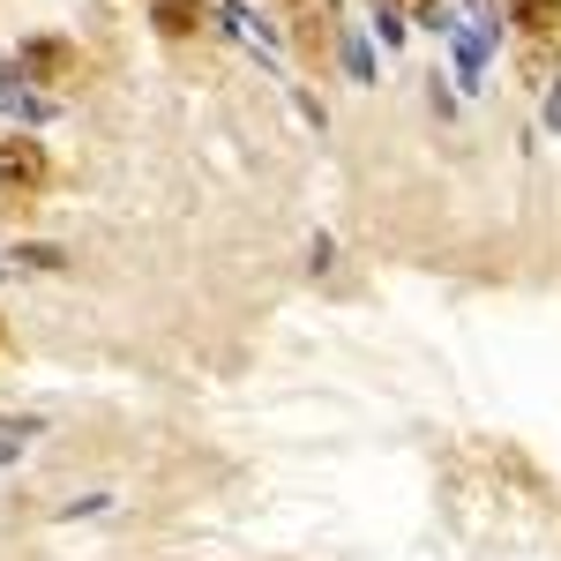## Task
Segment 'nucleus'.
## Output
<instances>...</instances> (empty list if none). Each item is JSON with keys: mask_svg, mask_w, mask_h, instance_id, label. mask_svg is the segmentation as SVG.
<instances>
[{"mask_svg": "<svg viewBox=\"0 0 561 561\" xmlns=\"http://www.w3.org/2000/svg\"><path fill=\"white\" fill-rule=\"evenodd\" d=\"M76 68H83V53L68 38H23L15 45V76L31 90H60V83H76Z\"/></svg>", "mask_w": 561, "mask_h": 561, "instance_id": "1", "label": "nucleus"}, {"mask_svg": "<svg viewBox=\"0 0 561 561\" xmlns=\"http://www.w3.org/2000/svg\"><path fill=\"white\" fill-rule=\"evenodd\" d=\"M53 180V158H45L38 135H0V187L8 195H38Z\"/></svg>", "mask_w": 561, "mask_h": 561, "instance_id": "2", "label": "nucleus"}, {"mask_svg": "<svg viewBox=\"0 0 561 561\" xmlns=\"http://www.w3.org/2000/svg\"><path fill=\"white\" fill-rule=\"evenodd\" d=\"M203 23H210V8H203V0H150V31H158V38H195V31H203Z\"/></svg>", "mask_w": 561, "mask_h": 561, "instance_id": "3", "label": "nucleus"}, {"mask_svg": "<svg viewBox=\"0 0 561 561\" xmlns=\"http://www.w3.org/2000/svg\"><path fill=\"white\" fill-rule=\"evenodd\" d=\"M510 23L531 45H547V38H561V0H510Z\"/></svg>", "mask_w": 561, "mask_h": 561, "instance_id": "4", "label": "nucleus"}, {"mask_svg": "<svg viewBox=\"0 0 561 561\" xmlns=\"http://www.w3.org/2000/svg\"><path fill=\"white\" fill-rule=\"evenodd\" d=\"M0 113H8V121H45V113H53V98H38L23 76H0Z\"/></svg>", "mask_w": 561, "mask_h": 561, "instance_id": "5", "label": "nucleus"}, {"mask_svg": "<svg viewBox=\"0 0 561 561\" xmlns=\"http://www.w3.org/2000/svg\"><path fill=\"white\" fill-rule=\"evenodd\" d=\"M300 53H307V60H322V53H330V15L300 8Z\"/></svg>", "mask_w": 561, "mask_h": 561, "instance_id": "6", "label": "nucleus"}, {"mask_svg": "<svg viewBox=\"0 0 561 561\" xmlns=\"http://www.w3.org/2000/svg\"><path fill=\"white\" fill-rule=\"evenodd\" d=\"M15 262H38V270H60V262H68V255H60V248H23V255H15Z\"/></svg>", "mask_w": 561, "mask_h": 561, "instance_id": "7", "label": "nucleus"}, {"mask_svg": "<svg viewBox=\"0 0 561 561\" xmlns=\"http://www.w3.org/2000/svg\"><path fill=\"white\" fill-rule=\"evenodd\" d=\"M285 8H300V0H285Z\"/></svg>", "mask_w": 561, "mask_h": 561, "instance_id": "8", "label": "nucleus"}, {"mask_svg": "<svg viewBox=\"0 0 561 561\" xmlns=\"http://www.w3.org/2000/svg\"><path fill=\"white\" fill-rule=\"evenodd\" d=\"M0 337H8V330H0Z\"/></svg>", "mask_w": 561, "mask_h": 561, "instance_id": "9", "label": "nucleus"}]
</instances>
